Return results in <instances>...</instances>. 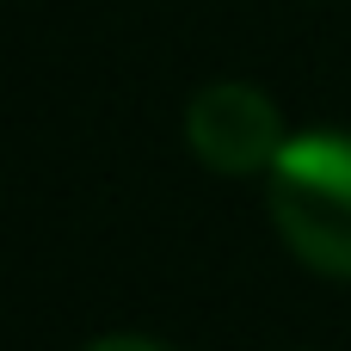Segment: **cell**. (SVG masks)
<instances>
[{
  "instance_id": "obj_1",
  "label": "cell",
  "mask_w": 351,
  "mask_h": 351,
  "mask_svg": "<svg viewBox=\"0 0 351 351\" xmlns=\"http://www.w3.org/2000/svg\"><path fill=\"white\" fill-rule=\"evenodd\" d=\"M265 210L284 247L321 271L351 278V136L346 130H296L265 173Z\"/></svg>"
},
{
  "instance_id": "obj_2",
  "label": "cell",
  "mask_w": 351,
  "mask_h": 351,
  "mask_svg": "<svg viewBox=\"0 0 351 351\" xmlns=\"http://www.w3.org/2000/svg\"><path fill=\"white\" fill-rule=\"evenodd\" d=\"M284 117L278 105L247 86V80H210L191 93L185 105V148L210 167V173H271V160L284 154Z\"/></svg>"
},
{
  "instance_id": "obj_3",
  "label": "cell",
  "mask_w": 351,
  "mask_h": 351,
  "mask_svg": "<svg viewBox=\"0 0 351 351\" xmlns=\"http://www.w3.org/2000/svg\"><path fill=\"white\" fill-rule=\"evenodd\" d=\"M86 351H173V346H160V339H136V333H111V339H93Z\"/></svg>"
}]
</instances>
